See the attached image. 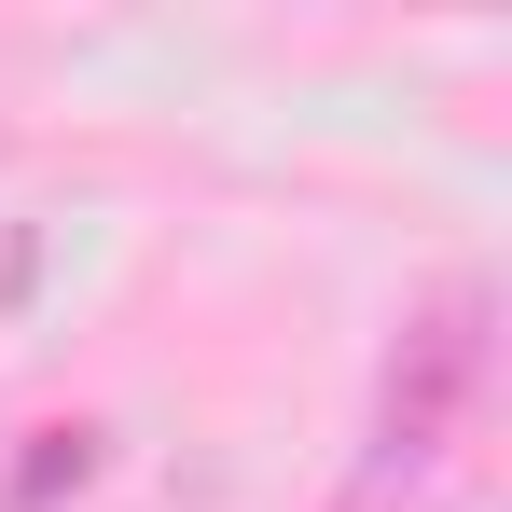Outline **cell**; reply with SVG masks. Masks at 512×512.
Returning a JSON list of instances; mask_svg holds the SVG:
<instances>
[{"label":"cell","instance_id":"1","mask_svg":"<svg viewBox=\"0 0 512 512\" xmlns=\"http://www.w3.org/2000/svg\"><path fill=\"white\" fill-rule=\"evenodd\" d=\"M471 388H485V291L457 277L443 305L402 319L388 374H374V471H429L457 443V416H471Z\"/></svg>","mask_w":512,"mask_h":512},{"label":"cell","instance_id":"2","mask_svg":"<svg viewBox=\"0 0 512 512\" xmlns=\"http://www.w3.org/2000/svg\"><path fill=\"white\" fill-rule=\"evenodd\" d=\"M84 471H97V429H42V457L14 471V512H28V499H56V485H84Z\"/></svg>","mask_w":512,"mask_h":512},{"label":"cell","instance_id":"3","mask_svg":"<svg viewBox=\"0 0 512 512\" xmlns=\"http://www.w3.org/2000/svg\"><path fill=\"white\" fill-rule=\"evenodd\" d=\"M28 277H42V236H28V222H14V236H0V305H14V291H28Z\"/></svg>","mask_w":512,"mask_h":512}]
</instances>
